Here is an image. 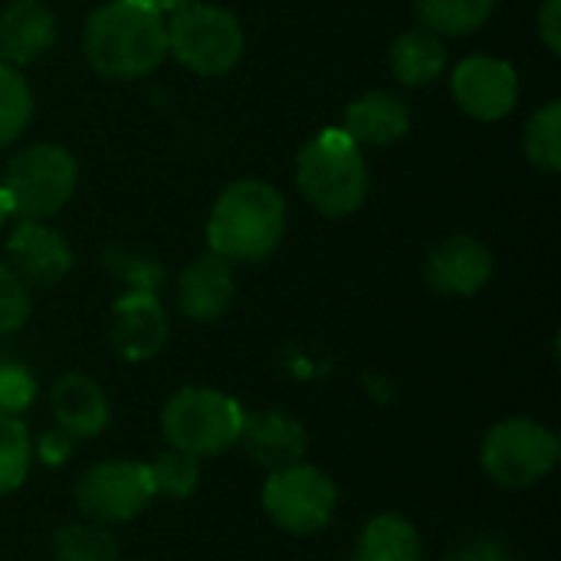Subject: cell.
Listing matches in <instances>:
<instances>
[{"mask_svg": "<svg viewBox=\"0 0 561 561\" xmlns=\"http://www.w3.org/2000/svg\"><path fill=\"white\" fill-rule=\"evenodd\" d=\"M447 69V46L431 30H408L391 46V72L401 85H431Z\"/></svg>", "mask_w": 561, "mask_h": 561, "instance_id": "19", "label": "cell"}, {"mask_svg": "<svg viewBox=\"0 0 561 561\" xmlns=\"http://www.w3.org/2000/svg\"><path fill=\"white\" fill-rule=\"evenodd\" d=\"M240 20L214 3H194L168 16V53L197 76H224L243 56Z\"/></svg>", "mask_w": 561, "mask_h": 561, "instance_id": "5", "label": "cell"}, {"mask_svg": "<svg viewBox=\"0 0 561 561\" xmlns=\"http://www.w3.org/2000/svg\"><path fill=\"white\" fill-rule=\"evenodd\" d=\"M286 233V201L283 194L260 181H233L214 204L207 220L210 253L227 263H260L266 260Z\"/></svg>", "mask_w": 561, "mask_h": 561, "instance_id": "2", "label": "cell"}, {"mask_svg": "<svg viewBox=\"0 0 561 561\" xmlns=\"http://www.w3.org/2000/svg\"><path fill=\"white\" fill-rule=\"evenodd\" d=\"M240 440H243L247 454L270 473L302 463V457H306V427L293 414H283V411L247 414Z\"/></svg>", "mask_w": 561, "mask_h": 561, "instance_id": "15", "label": "cell"}, {"mask_svg": "<svg viewBox=\"0 0 561 561\" xmlns=\"http://www.w3.org/2000/svg\"><path fill=\"white\" fill-rule=\"evenodd\" d=\"M335 503V483L312 463L273 470L263 483V510L279 529L293 536H312L325 529L332 523Z\"/></svg>", "mask_w": 561, "mask_h": 561, "instance_id": "8", "label": "cell"}, {"mask_svg": "<svg viewBox=\"0 0 561 561\" xmlns=\"http://www.w3.org/2000/svg\"><path fill=\"white\" fill-rule=\"evenodd\" d=\"M13 217V204H10V197H7V191L0 187V227L7 224Z\"/></svg>", "mask_w": 561, "mask_h": 561, "instance_id": "33", "label": "cell"}, {"mask_svg": "<svg viewBox=\"0 0 561 561\" xmlns=\"http://www.w3.org/2000/svg\"><path fill=\"white\" fill-rule=\"evenodd\" d=\"M148 473H151V483H154V493H164L171 500H184L197 490L201 483V467H197V457L191 454H181V450H164L154 457V463H148Z\"/></svg>", "mask_w": 561, "mask_h": 561, "instance_id": "26", "label": "cell"}, {"mask_svg": "<svg viewBox=\"0 0 561 561\" xmlns=\"http://www.w3.org/2000/svg\"><path fill=\"white\" fill-rule=\"evenodd\" d=\"M168 342V312L151 289H128L112 306V345L128 362L154 358Z\"/></svg>", "mask_w": 561, "mask_h": 561, "instance_id": "12", "label": "cell"}, {"mask_svg": "<svg viewBox=\"0 0 561 561\" xmlns=\"http://www.w3.org/2000/svg\"><path fill=\"white\" fill-rule=\"evenodd\" d=\"M164 16H171V13H178V10H184V7H194V3H201V0H151Z\"/></svg>", "mask_w": 561, "mask_h": 561, "instance_id": "32", "label": "cell"}, {"mask_svg": "<svg viewBox=\"0 0 561 561\" xmlns=\"http://www.w3.org/2000/svg\"><path fill=\"white\" fill-rule=\"evenodd\" d=\"M10 270L26 286H56L72 270V247L43 220H20L7 240Z\"/></svg>", "mask_w": 561, "mask_h": 561, "instance_id": "11", "label": "cell"}, {"mask_svg": "<svg viewBox=\"0 0 561 561\" xmlns=\"http://www.w3.org/2000/svg\"><path fill=\"white\" fill-rule=\"evenodd\" d=\"M480 457H483L486 473L500 486L526 490L556 470L561 444L549 427H542L529 417H510V421H500L496 427H490Z\"/></svg>", "mask_w": 561, "mask_h": 561, "instance_id": "7", "label": "cell"}, {"mask_svg": "<svg viewBox=\"0 0 561 561\" xmlns=\"http://www.w3.org/2000/svg\"><path fill=\"white\" fill-rule=\"evenodd\" d=\"M539 33L552 53L561 49V0H546L539 10Z\"/></svg>", "mask_w": 561, "mask_h": 561, "instance_id": "30", "label": "cell"}, {"mask_svg": "<svg viewBox=\"0 0 561 561\" xmlns=\"http://www.w3.org/2000/svg\"><path fill=\"white\" fill-rule=\"evenodd\" d=\"M358 145H391L398 138L408 135L411 128V108L404 105L401 95L375 89L358 95L348 108H345V125H342Z\"/></svg>", "mask_w": 561, "mask_h": 561, "instance_id": "18", "label": "cell"}, {"mask_svg": "<svg viewBox=\"0 0 561 561\" xmlns=\"http://www.w3.org/2000/svg\"><path fill=\"white\" fill-rule=\"evenodd\" d=\"M450 92L470 118L500 122L519 102V76L500 56H467L450 72Z\"/></svg>", "mask_w": 561, "mask_h": 561, "instance_id": "10", "label": "cell"}, {"mask_svg": "<svg viewBox=\"0 0 561 561\" xmlns=\"http://www.w3.org/2000/svg\"><path fill=\"white\" fill-rule=\"evenodd\" d=\"M355 561H421V536L394 513L375 516L358 536Z\"/></svg>", "mask_w": 561, "mask_h": 561, "instance_id": "20", "label": "cell"}, {"mask_svg": "<svg viewBox=\"0 0 561 561\" xmlns=\"http://www.w3.org/2000/svg\"><path fill=\"white\" fill-rule=\"evenodd\" d=\"M79 181V168L62 145H30L10 158L3 171V191L20 220H46L59 214Z\"/></svg>", "mask_w": 561, "mask_h": 561, "instance_id": "6", "label": "cell"}, {"mask_svg": "<svg viewBox=\"0 0 561 561\" xmlns=\"http://www.w3.org/2000/svg\"><path fill=\"white\" fill-rule=\"evenodd\" d=\"M36 398V381L23 365L3 362L0 365V414L20 417Z\"/></svg>", "mask_w": 561, "mask_h": 561, "instance_id": "28", "label": "cell"}, {"mask_svg": "<svg viewBox=\"0 0 561 561\" xmlns=\"http://www.w3.org/2000/svg\"><path fill=\"white\" fill-rule=\"evenodd\" d=\"M82 53L105 79H138L168 56V16L151 0H108L89 13Z\"/></svg>", "mask_w": 561, "mask_h": 561, "instance_id": "1", "label": "cell"}, {"mask_svg": "<svg viewBox=\"0 0 561 561\" xmlns=\"http://www.w3.org/2000/svg\"><path fill=\"white\" fill-rule=\"evenodd\" d=\"M56 39V20L43 0H13L0 13V59L10 66L36 62Z\"/></svg>", "mask_w": 561, "mask_h": 561, "instance_id": "17", "label": "cell"}, {"mask_svg": "<svg viewBox=\"0 0 561 561\" xmlns=\"http://www.w3.org/2000/svg\"><path fill=\"white\" fill-rule=\"evenodd\" d=\"M33 118V92L16 66L0 59V148L16 141Z\"/></svg>", "mask_w": 561, "mask_h": 561, "instance_id": "22", "label": "cell"}, {"mask_svg": "<svg viewBox=\"0 0 561 561\" xmlns=\"http://www.w3.org/2000/svg\"><path fill=\"white\" fill-rule=\"evenodd\" d=\"M154 483L145 463L105 460L95 463L76 486V503L89 519L128 523L154 500Z\"/></svg>", "mask_w": 561, "mask_h": 561, "instance_id": "9", "label": "cell"}, {"mask_svg": "<svg viewBox=\"0 0 561 561\" xmlns=\"http://www.w3.org/2000/svg\"><path fill=\"white\" fill-rule=\"evenodd\" d=\"M30 286L7 263H0V335L16 332L30 319Z\"/></svg>", "mask_w": 561, "mask_h": 561, "instance_id": "27", "label": "cell"}, {"mask_svg": "<svg viewBox=\"0 0 561 561\" xmlns=\"http://www.w3.org/2000/svg\"><path fill=\"white\" fill-rule=\"evenodd\" d=\"M247 411L224 391L181 388L161 414L164 437L174 450L191 457H214L240 440Z\"/></svg>", "mask_w": 561, "mask_h": 561, "instance_id": "4", "label": "cell"}, {"mask_svg": "<svg viewBox=\"0 0 561 561\" xmlns=\"http://www.w3.org/2000/svg\"><path fill=\"white\" fill-rule=\"evenodd\" d=\"M53 556L56 561H118V546L102 526L72 523L53 536Z\"/></svg>", "mask_w": 561, "mask_h": 561, "instance_id": "25", "label": "cell"}, {"mask_svg": "<svg viewBox=\"0 0 561 561\" xmlns=\"http://www.w3.org/2000/svg\"><path fill=\"white\" fill-rule=\"evenodd\" d=\"M233 289L237 283L230 263L217 253H204L178 276V306L194 322H214L230 309Z\"/></svg>", "mask_w": 561, "mask_h": 561, "instance_id": "14", "label": "cell"}, {"mask_svg": "<svg viewBox=\"0 0 561 561\" xmlns=\"http://www.w3.org/2000/svg\"><path fill=\"white\" fill-rule=\"evenodd\" d=\"M447 561H510L506 559V549L493 539H477V542H467L460 546L454 556H447Z\"/></svg>", "mask_w": 561, "mask_h": 561, "instance_id": "29", "label": "cell"}, {"mask_svg": "<svg viewBox=\"0 0 561 561\" xmlns=\"http://www.w3.org/2000/svg\"><path fill=\"white\" fill-rule=\"evenodd\" d=\"M526 154L536 168L559 174L561 171V102H546L526 125Z\"/></svg>", "mask_w": 561, "mask_h": 561, "instance_id": "23", "label": "cell"}, {"mask_svg": "<svg viewBox=\"0 0 561 561\" xmlns=\"http://www.w3.org/2000/svg\"><path fill=\"white\" fill-rule=\"evenodd\" d=\"M296 181L319 214L348 217L365 204L371 174L362 145L345 128H325L302 145L296 158Z\"/></svg>", "mask_w": 561, "mask_h": 561, "instance_id": "3", "label": "cell"}, {"mask_svg": "<svg viewBox=\"0 0 561 561\" xmlns=\"http://www.w3.org/2000/svg\"><path fill=\"white\" fill-rule=\"evenodd\" d=\"M69 450H72V440H69L62 431H49V434H43V437H39V444H36L39 460H43V463H49V467L62 463V460L69 457Z\"/></svg>", "mask_w": 561, "mask_h": 561, "instance_id": "31", "label": "cell"}, {"mask_svg": "<svg viewBox=\"0 0 561 561\" xmlns=\"http://www.w3.org/2000/svg\"><path fill=\"white\" fill-rule=\"evenodd\" d=\"M49 408H53L56 427L69 440L99 437L108 424V401H105L102 388L85 375H62L53 385Z\"/></svg>", "mask_w": 561, "mask_h": 561, "instance_id": "16", "label": "cell"}, {"mask_svg": "<svg viewBox=\"0 0 561 561\" xmlns=\"http://www.w3.org/2000/svg\"><path fill=\"white\" fill-rule=\"evenodd\" d=\"M490 276H493V253L467 233L447 237L427 256L424 266L427 286L440 296H477L490 283Z\"/></svg>", "mask_w": 561, "mask_h": 561, "instance_id": "13", "label": "cell"}, {"mask_svg": "<svg viewBox=\"0 0 561 561\" xmlns=\"http://www.w3.org/2000/svg\"><path fill=\"white\" fill-rule=\"evenodd\" d=\"M496 0H414L417 20L434 36H467L480 30Z\"/></svg>", "mask_w": 561, "mask_h": 561, "instance_id": "21", "label": "cell"}, {"mask_svg": "<svg viewBox=\"0 0 561 561\" xmlns=\"http://www.w3.org/2000/svg\"><path fill=\"white\" fill-rule=\"evenodd\" d=\"M33 463V440L20 417L0 414V496L23 486Z\"/></svg>", "mask_w": 561, "mask_h": 561, "instance_id": "24", "label": "cell"}]
</instances>
